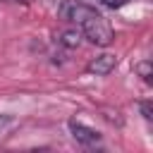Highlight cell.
<instances>
[{"label":"cell","mask_w":153,"mask_h":153,"mask_svg":"<svg viewBox=\"0 0 153 153\" xmlns=\"http://www.w3.org/2000/svg\"><path fill=\"white\" fill-rule=\"evenodd\" d=\"M115 65H117V57L110 55V53H103V55L93 57L86 69H88L91 74H96V76H105V74H110V72L115 69Z\"/></svg>","instance_id":"277c9868"},{"label":"cell","mask_w":153,"mask_h":153,"mask_svg":"<svg viewBox=\"0 0 153 153\" xmlns=\"http://www.w3.org/2000/svg\"><path fill=\"white\" fill-rule=\"evenodd\" d=\"M134 69H136V74H139L143 81H151V74H153V69H151V62H148V60H141V62H136V65H134Z\"/></svg>","instance_id":"8992f818"},{"label":"cell","mask_w":153,"mask_h":153,"mask_svg":"<svg viewBox=\"0 0 153 153\" xmlns=\"http://www.w3.org/2000/svg\"><path fill=\"white\" fill-rule=\"evenodd\" d=\"M96 2H100L103 7H110V10H115V7H122V5H127L129 0H96Z\"/></svg>","instance_id":"ba28073f"},{"label":"cell","mask_w":153,"mask_h":153,"mask_svg":"<svg viewBox=\"0 0 153 153\" xmlns=\"http://www.w3.org/2000/svg\"><path fill=\"white\" fill-rule=\"evenodd\" d=\"M57 43H60V45H65V48H79V43H81V33H79V31H74V29H67V31H62V33H60Z\"/></svg>","instance_id":"5b68a950"},{"label":"cell","mask_w":153,"mask_h":153,"mask_svg":"<svg viewBox=\"0 0 153 153\" xmlns=\"http://www.w3.org/2000/svg\"><path fill=\"white\" fill-rule=\"evenodd\" d=\"M96 10L91 7V5H86V2H81V0H65L60 7H57V14H60V19H65V22H74V24H81L88 14H93Z\"/></svg>","instance_id":"7a4b0ae2"},{"label":"cell","mask_w":153,"mask_h":153,"mask_svg":"<svg viewBox=\"0 0 153 153\" xmlns=\"http://www.w3.org/2000/svg\"><path fill=\"white\" fill-rule=\"evenodd\" d=\"M69 131H72V136H74L79 143H84V146H93V143L100 141V134H98L96 129H91V127H86V124H81V122H76V120L69 122Z\"/></svg>","instance_id":"3957f363"},{"label":"cell","mask_w":153,"mask_h":153,"mask_svg":"<svg viewBox=\"0 0 153 153\" xmlns=\"http://www.w3.org/2000/svg\"><path fill=\"white\" fill-rule=\"evenodd\" d=\"M79 26H81L84 36H86L93 45L105 48V45H110V43H112V26H110V24H108V19H105V17H100L98 12L88 14Z\"/></svg>","instance_id":"6da1fadb"},{"label":"cell","mask_w":153,"mask_h":153,"mask_svg":"<svg viewBox=\"0 0 153 153\" xmlns=\"http://www.w3.org/2000/svg\"><path fill=\"white\" fill-rule=\"evenodd\" d=\"M139 108H141V115L151 122V120H153V108H151V103H148V100H143V103H139Z\"/></svg>","instance_id":"52a82bcc"}]
</instances>
